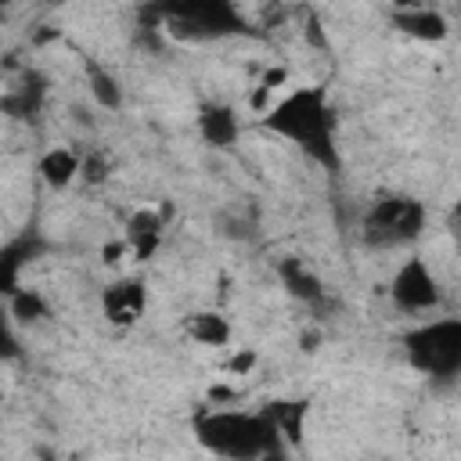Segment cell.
<instances>
[{
  "mask_svg": "<svg viewBox=\"0 0 461 461\" xmlns=\"http://www.w3.org/2000/svg\"><path fill=\"white\" fill-rule=\"evenodd\" d=\"M263 130H270L281 140H292L306 158H313L328 173L339 169V115L321 86L288 90L263 115Z\"/></svg>",
  "mask_w": 461,
  "mask_h": 461,
  "instance_id": "6da1fadb",
  "label": "cell"
},
{
  "mask_svg": "<svg viewBox=\"0 0 461 461\" xmlns=\"http://www.w3.org/2000/svg\"><path fill=\"white\" fill-rule=\"evenodd\" d=\"M194 436L216 457L256 461L285 454V436L267 411H205L194 418Z\"/></svg>",
  "mask_w": 461,
  "mask_h": 461,
  "instance_id": "7a4b0ae2",
  "label": "cell"
},
{
  "mask_svg": "<svg viewBox=\"0 0 461 461\" xmlns=\"http://www.w3.org/2000/svg\"><path fill=\"white\" fill-rule=\"evenodd\" d=\"M155 25L176 40H220L249 32L234 0H148L140 11V29Z\"/></svg>",
  "mask_w": 461,
  "mask_h": 461,
  "instance_id": "3957f363",
  "label": "cell"
},
{
  "mask_svg": "<svg viewBox=\"0 0 461 461\" xmlns=\"http://www.w3.org/2000/svg\"><path fill=\"white\" fill-rule=\"evenodd\" d=\"M407 364L436 382L461 375V317L418 324L403 335Z\"/></svg>",
  "mask_w": 461,
  "mask_h": 461,
  "instance_id": "277c9868",
  "label": "cell"
},
{
  "mask_svg": "<svg viewBox=\"0 0 461 461\" xmlns=\"http://www.w3.org/2000/svg\"><path fill=\"white\" fill-rule=\"evenodd\" d=\"M425 230V205L414 194H378L364 220H360V238L371 249H396L411 245Z\"/></svg>",
  "mask_w": 461,
  "mask_h": 461,
  "instance_id": "5b68a950",
  "label": "cell"
},
{
  "mask_svg": "<svg viewBox=\"0 0 461 461\" xmlns=\"http://www.w3.org/2000/svg\"><path fill=\"white\" fill-rule=\"evenodd\" d=\"M389 299L396 310L403 313H425L439 303V281L436 274L429 270L425 259L411 256L396 274H393V285H389Z\"/></svg>",
  "mask_w": 461,
  "mask_h": 461,
  "instance_id": "8992f818",
  "label": "cell"
},
{
  "mask_svg": "<svg viewBox=\"0 0 461 461\" xmlns=\"http://www.w3.org/2000/svg\"><path fill=\"white\" fill-rule=\"evenodd\" d=\"M144 306H148V288L137 277H119L101 292V310L112 328H133L144 317Z\"/></svg>",
  "mask_w": 461,
  "mask_h": 461,
  "instance_id": "52a82bcc",
  "label": "cell"
},
{
  "mask_svg": "<svg viewBox=\"0 0 461 461\" xmlns=\"http://www.w3.org/2000/svg\"><path fill=\"white\" fill-rule=\"evenodd\" d=\"M162 230H166L162 212H155V209H137V212L126 220V245H130L133 259L148 263V259L158 252V245H162Z\"/></svg>",
  "mask_w": 461,
  "mask_h": 461,
  "instance_id": "ba28073f",
  "label": "cell"
},
{
  "mask_svg": "<svg viewBox=\"0 0 461 461\" xmlns=\"http://www.w3.org/2000/svg\"><path fill=\"white\" fill-rule=\"evenodd\" d=\"M198 130H202L205 144H212V148H234L238 144V133H241V122H238V112L230 104L209 101V104L198 108Z\"/></svg>",
  "mask_w": 461,
  "mask_h": 461,
  "instance_id": "9c48e42d",
  "label": "cell"
},
{
  "mask_svg": "<svg viewBox=\"0 0 461 461\" xmlns=\"http://www.w3.org/2000/svg\"><path fill=\"white\" fill-rule=\"evenodd\" d=\"M277 277H281V285L288 288V295L299 299V303H306V306H317V303L324 299V281H321L317 270L306 267L299 256H285V259L277 263Z\"/></svg>",
  "mask_w": 461,
  "mask_h": 461,
  "instance_id": "30bf717a",
  "label": "cell"
},
{
  "mask_svg": "<svg viewBox=\"0 0 461 461\" xmlns=\"http://www.w3.org/2000/svg\"><path fill=\"white\" fill-rule=\"evenodd\" d=\"M393 25L403 32V36H414V40H425V43H439L447 40L450 25L439 11H432L429 4L425 7H407V11H393Z\"/></svg>",
  "mask_w": 461,
  "mask_h": 461,
  "instance_id": "8fae6325",
  "label": "cell"
},
{
  "mask_svg": "<svg viewBox=\"0 0 461 461\" xmlns=\"http://www.w3.org/2000/svg\"><path fill=\"white\" fill-rule=\"evenodd\" d=\"M40 252H43V241L36 234H22L18 241L4 245V252H0V277H4V292L7 295L18 288V270L25 263H32Z\"/></svg>",
  "mask_w": 461,
  "mask_h": 461,
  "instance_id": "7c38bea8",
  "label": "cell"
},
{
  "mask_svg": "<svg viewBox=\"0 0 461 461\" xmlns=\"http://www.w3.org/2000/svg\"><path fill=\"white\" fill-rule=\"evenodd\" d=\"M83 169V155H76L72 148H50L43 158H40V176L47 187L54 191H65Z\"/></svg>",
  "mask_w": 461,
  "mask_h": 461,
  "instance_id": "4fadbf2b",
  "label": "cell"
},
{
  "mask_svg": "<svg viewBox=\"0 0 461 461\" xmlns=\"http://www.w3.org/2000/svg\"><path fill=\"white\" fill-rule=\"evenodd\" d=\"M184 331H187V339L198 342V346H227V342H230V321H227L220 310L187 313Z\"/></svg>",
  "mask_w": 461,
  "mask_h": 461,
  "instance_id": "5bb4252c",
  "label": "cell"
},
{
  "mask_svg": "<svg viewBox=\"0 0 461 461\" xmlns=\"http://www.w3.org/2000/svg\"><path fill=\"white\" fill-rule=\"evenodd\" d=\"M267 414L277 425V432L285 436V443H292V447L303 443V425H306V414H310V400H270Z\"/></svg>",
  "mask_w": 461,
  "mask_h": 461,
  "instance_id": "9a60e30c",
  "label": "cell"
},
{
  "mask_svg": "<svg viewBox=\"0 0 461 461\" xmlns=\"http://www.w3.org/2000/svg\"><path fill=\"white\" fill-rule=\"evenodd\" d=\"M43 94H47V83H43V76L40 72H25L22 76V86H14L7 97H4V112L7 115H36L40 112V104H43Z\"/></svg>",
  "mask_w": 461,
  "mask_h": 461,
  "instance_id": "2e32d148",
  "label": "cell"
},
{
  "mask_svg": "<svg viewBox=\"0 0 461 461\" xmlns=\"http://www.w3.org/2000/svg\"><path fill=\"white\" fill-rule=\"evenodd\" d=\"M83 72H86V86L94 94V101L108 112H115L122 104V90H119V79L112 72H104L97 61H83Z\"/></svg>",
  "mask_w": 461,
  "mask_h": 461,
  "instance_id": "e0dca14e",
  "label": "cell"
},
{
  "mask_svg": "<svg viewBox=\"0 0 461 461\" xmlns=\"http://www.w3.org/2000/svg\"><path fill=\"white\" fill-rule=\"evenodd\" d=\"M7 303H11V317L22 321V324H36V321L47 317V303H43V295H40L36 288H22V285H18V288L7 295Z\"/></svg>",
  "mask_w": 461,
  "mask_h": 461,
  "instance_id": "ac0fdd59",
  "label": "cell"
},
{
  "mask_svg": "<svg viewBox=\"0 0 461 461\" xmlns=\"http://www.w3.org/2000/svg\"><path fill=\"white\" fill-rule=\"evenodd\" d=\"M108 155H101V151H90V155H83V169H79V176L86 180V184H104L108 180Z\"/></svg>",
  "mask_w": 461,
  "mask_h": 461,
  "instance_id": "d6986e66",
  "label": "cell"
},
{
  "mask_svg": "<svg viewBox=\"0 0 461 461\" xmlns=\"http://www.w3.org/2000/svg\"><path fill=\"white\" fill-rule=\"evenodd\" d=\"M306 40L310 47H324V32H321V18L313 11H306Z\"/></svg>",
  "mask_w": 461,
  "mask_h": 461,
  "instance_id": "ffe728a7",
  "label": "cell"
},
{
  "mask_svg": "<svg viewBox=\"0 0 461 461\" xmlns=\"http://www.w3.org/2000/svg\"><path fill=\"white\" fill-rule=\"evenodd\" d=\"M447 227H450V234H454V241H457V252H461V202H454V209H450V216H447Z\"/></svg>",
  "mask_w": 461,
  "mask_h": 461,
  "instance_id": "44dd1931",
  "label": "cell"
},
{
  "mask_svg": "<svg viewBox=\"0 0 461 461\" xmlns=\"http://www.w3.org/2000/svg\"><path fill=\"white\" fill-rule=\"evenodd\" d=\"M126 249H130L126 241H108V245H104V263H119Z\"/></svg>",
  "mask_w": 461,
  "mask_h": 461,
  "instance_id": "7402d4cb",
  "label": "cell"
},
{
  "mask_svg": "<svg viewBox=\"0 0 461 461\" xmlns=\"http://www.w3.org/2000/svg\"><path fill=\"white\" fill-rule=\"evenodd\" d=\"M252 360H256V353H241V357H234V360L227 364V371H234V375H238V371H245Z\"/></svg>",
  "mask_w": 461,
  "mask_h": 461,
  "instance_id": "603a6c76",
  "label": "cell"
},
{
  "mask_svg": "<svg viewBox=\"0 0 461 461\" xmlns=\"http://www.w3.org/2000/svg\"><path fill=\"white\" fill-rule=\"evenodd\" d=\"M234 396H238V393L227 389V385H216V389H212V400H234Z\"/></svg>",
  "mask_w": 461,
  "mask_h": 461,
  "instance_id": "cb8c5ba5",
  "label": "cell"
},
{
  "mask_svg": "<svg viewBox=\"0 0 461 461\" xmlns=\"http://www.w3.org/2000/svg\"><path fill=\"white\" fill-rule=\"evenodd\" d=\"M396 11H407V7H425V0H389Z\"/></svg>",
  "mask_w": 461,
  "mask_h": 461,
  "instance_id": "d4e9b609",
  "label": "cell"
}]
</instances>
